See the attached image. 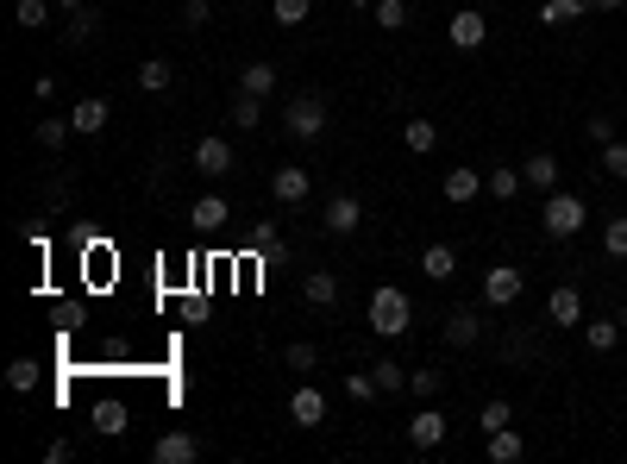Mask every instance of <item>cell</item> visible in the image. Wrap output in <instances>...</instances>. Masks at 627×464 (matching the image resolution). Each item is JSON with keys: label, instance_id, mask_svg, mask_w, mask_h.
Returning a JSON list of instances; mask_svg holds the SVG:
<instances>
[{"label": "cell", "instance_id": "17", "mask_svg": "<svg viewBox=\"0 0 627 464\" xmlns=\"http://www.w3.org/2000/svg\"><path fill=\"white\" fill-rule=\"evenodd\" d=\"M477 189H483V170H446V182H439V195H446L452 207L477 201Z\"/></svg>", "mask_w": 627, "mask_h": 464}, {"label": "cell", "instance_id": "48", "mask_svg": "<svg viewBox=\"0 0 627 464\" xmlns=\"http://www.w3.org/2000/svg\"><path fill=\"white\" fill-rule=\"evenodd\" d=\"M621 333H627V308H621Z\"/></svg>", "mask_w": 627, "mask_h": 464}, {"label": "cell", "instance_id": "30", "mask_svg": "<svg viewBox=\"0 0 627 464\" xmlns=\"http://www.w3.org/2000/svg\"><path fill=\"white\" fill-rule=\"evenodd\" d=\"M176 76H170V63L164 57H151V63H138V88H145V95H164Z\"/></svg>", "mask_w": 627, "mask_h": 464}, {"label": "cell", "instance_id": "13", "mask_svg": "<svg viewBox=\"0 0 627 464\" xmlns=\"http://www.w3.org/2000/svg\"><path fill=\"white\" fill-rule=\"evenodd\" d=\"M289 421L295 427H320V421H327V396H320L314 383H301L295 396H289Z\"/></svg>", "mask_w": 627, "mask_h": 464}, {"label": "cell", "instance_id": "5", "mask_svg": "<svg viewBox=\"0 0 627 464\" xmlns=\"http://www.w3.org/2000/svg\"><path fill=\"white\" fill-rule=\"evenodd\" d=\"M446 38L458 44V51H483V44H490V13H483V7L452 13V19H446Z\"/></svg>", "mask_w": 627, "mask_h": 464}, {"label": "cell", "instance_id": "19", "mask_svg": "<svg viewBox=\"0 0 627 464\" xmlns=\"http://www.w3.org/2000/svg\"><path fill=\"white\" fill-rule=\"evenodd\" d=\"M301 301H308V308H333V301H339V276H333V270H308Z\"/></svg>", "mask_w": 627, "mask_h": 464}, {"label": "cell", "instance_id": "12", "mask_svg": "<svg viewBox=\"0 0 627 464\" xmlns=\"http://www.w3.org/2000/svg\"><path fill=\"white\" fill-rule=\"evenodd\" d=\"M107 120H113V107H107L101 95H82L76 107H69V126H76L82 138H95V132H107Z\"/></svg>", "mask_w": 627, "mask_h": 464}, {"label": "cell", "instance_id": "26", "mask_svg": "<svg viewBox=\"0 0 627 464\" xmlns=\"http://www.w3.org/2000/svg\"><path fill=\"white\" fill-rule=\"evenodd\" d=\"M584 339H590V352H615V339H621V320H584Z\"/></svg>", "mask_w": 627, "mask_h": 464}, {"label": "cell", "instance_id": "10", "mask_svg": "<svg viewBox=\"0 0 627 464\" xmlns=\"http://www.w3.org/2000/svg\"><path fill=\"white\" fill-rule=\"evenodd\" d=\"M446 433H452V421H446L439 408H421V414L408 421V439H414L421 452H439V446H446Z\"/></svg>", "mask_w": 627, "mask_h": 464}, {"label": "cell", "instance_id": "28", "mask_svg": "<svg viewBox=\"0 0 627 464\" xmlns=\"http://www.w3.org/2000/svg\"><path fill=\"white\" fill-rule=\"evenodd\" d=\"M7 389H13V396H32V389H38V358H13L7 364Z\"/></svg>", "mask_w": 627, "mask_h": 464}, {"label": "cell", "instance_id": "16", "mask_svg": "<svg viewBox=\"0 0 627 464\" xmlns=\"http://www.w3.org/2000/svg\"><path fill=\"white\" fill-rule=\"evenodd\" d=\"M421 276H427V283H452V276H458V251L452 245H427L421 251Z\"/></svg>", "mask_w": 627, "mask_h": 464}, {"label": "cell", "instance_id": "1", "mask_svg": "<svg viewBox=\"0 0 627 464\" xmlns=\"http://www.w3.org/2000/svg\"><path fill=\"white\" fill-rule=\"evenodd\" d=\"M408 327H414V301H408V289L383 283L377 295H370V333H377V339H402Z\"/></svg>", "mask_w": 627, "mask_h": 464}, {"label": "cell", "instance_id": "4", "mask_svg": "<svg viewBox=\"0 0 627 464\" xmlns=\"http://www.w3.org/2000/svg\"><path fill=\"white\" fill-rule=\"evenodd\" d=\"M283 126H289V138H320V132H327V101H320V95H289Z\"/></svg>", "mask_w": 627, "mask_h": 464}, {"label": "cell", "instance_id": "42", "mask_svg": "<svg viewBox=\"0 0 627 464\" xmlns=\"http://www.w3.org/2000/svg\"><path fill=\"white\" fill-rule=\"evenodd\" d=\"M207 19H214V0H182V26L189 32H201Z\"/></svg>", "mask_w": 627, "mask_h": 464}, {"label": "cell", "instance_id": "45", "mask_svg": "<svg viewBox=\"0 0 627 464\" xmlns=\"http://www.w3.org/2000/svg\"><path fill=\"white\" fill-rule=\"evenodd\" d=\"M44 458H51V464H69V458H76V446H69V439H51V446H44Z\"/></svg>", "mask_w": 627, "mask_h": 464}, {"label": "cell", "instance_id": "8", "mask_svg": "<svg viewBox=\"0 0 627 464\" xmlns=\"http://www.w3.org/2000/svg\"><path fill=\"white\" fill-rule=\"evenodd\" d=\"M270 195H276V201H283V207H301V201H308V195H314V176H308V170H301V164H283V170H276V176H270Z\"/></svg>", "mask_w": 627, "mask_h": 464}, {"label": "cell", "instance_id": "37", "mask_svg": "<svg viewBox=\"0 0 627 464\" xmlns=\"http://www.w3.org/2000/svg\"><path fill=\"white\" fill-rule=\"evenodd\" d=\"M345 396H352V402H377V396H383V383L370 377V370H352V377H345Z\"/></svg>", "mask_w": 627, "mask_h": 464}, {"label": "cell", "instance_id": "43", "mask_svg": "<svg viewBox=\"0 0 627 464\" xmlns=\"http://www.w3.org/2000/svg\"><path fill=\"white\" fill-rule=\"evenodd\" d=\"M408 389L414 396H439V370H408Z\"/></svg>", "mask_w": 627, "mask_h": 464}, {"label": "cell", "instance_id": "3", "mask_svg": "<svg viewBox=\"0 0 627 464\" xmlns=\"http://www.w3.org/2000/svg\"><path fill=\"white\" fill-rule=\"evenodd\" d=\"M521 295H527V276L515 264H490L483 270V308H515Z\"/></svg>", "mask_w": 627, "mask_h": 464}, {"label": "cell", "instance_id": "36", "mask_svg": "<svg viewBox=\"0 0 627 464\" xmlns=\"http://www.w3.org/2000/svg\"><path fill=\"white\" fill-rule=\"evenodd\" d=\"M32 132H38V145H44V151H63V138L76 132V126H69V120H44V113H38V126H32Z\"/></svg>", "mask_w": 627, "mask_h": 464}, {"label": "cell", "instance_id": "22", "mask_svg": "<svg viewBox=\"0 0 627 464\" xmlns=\"http://www.w3.org/2000/svg\"><path fill=\"white\" fill-rule=\"evenodd\" d=\"M88 421H95V433H101V439H120L132 414H126V402H95V408H88Z\"/></svg>", "mask_w": 627, "mask_h": 464}, {"label": "cell", "instance_id": "40", "mask_svg": "<svg viewBox=\"0 0 627 464\" xmlns=\"http://www.w3.org/2000/svg\"><path fill=\"white\" fill-rule=\"evenodd\" d=\"M602 251H609V258H627V214H615L609 226H602Z\"/></svg>", "mask_w": 627, "mask_h": 464}, {"label": "cell", "instance_id": "29", "mask_svg": "<svg viewBox=\"0 0 627 464\" xmlns=\"http://www.w3.org/2000/svg\"><path fill=\"white\" fill-rule=\"evenodd\" d=\"M596 164H602V176H609V182H627V138H609Z\"/></svg>", "mask_w": 627, "mask_h": 464}, {"label": "cell", "instance_id": "27", "mask_svg": "<svg viewBox=\"0 0 627 464\" xmlns=\"http://www.w3.org/2000/svg\"><path fill=\"white\" fill-rule=\"evenodd\" d=\"M308 13H314V0H270V19H276V26H308Z\"/></svg>", "mask_w": 627, "mask_h": 464}, {"label": "cell", "instance_id": "33", "mask_svg": "<svg viewBox=\"0 0 627 464\" xmlns=\"http://www.w3.org/2000/svg\"><path fill=\"white\" fill-rule=\"evenodd\" d=\"M51 7H57V0H19L13 19H19L26 32H38V26H51Z\"/></svg>", "mask_w": 627, "mask_h": 464}, {"label": "cell", "instance_id": "38", "mask_svg": "<svg viewBox=\"0 0 627 464\" xmlns=\"http://www.w3.org/2000/svg\"><path fill=\"white\" fill-rule=\"evenodd\" d=\"M251 251H258V258H276V251H283V232H276L270 220H258L251 226Z\"/></svg>", "mask_w": 627, "mask_h": 464}, {"label": "cell", "instance_id": "2", "mask_svg": "<svg viewBox=\"0 0 627 464\" xmlns=\"http://www.w3.org/2000/svg\"><path fill=\"white\" fill-rule=\"evenodd\" d=\"M584 220H590V201H584V195L552 189V195L540 201V232H546V239H577V232H584Z\"/></svg>", "mask_w": 627, "mask_h": 464}, {"label": "cell", "instance_id": "7", "mask_svg": "<svg viewBox=\"0 0 627 464\" xmlns=\"http://www.w3.org/2000/svg\"><path fill=\"white\" fill-rule=\"evenodd\" d=\"M189 170H201V176H232V145H226V138H201V145L189 151Z\"/></svg>", "mask_w": 627, "mask_h": 464}, {"label": "cell", "instance_id": "34", "mask_svg": "<svg viewBox=\"0 0 627 464\" xmlns=\"http://www.w3.org/2000/svg\"><path fill=\"white\" fill-rule=\"evenodd\" d=\"M370 19H377L383 32H402V26H408V0H377V7H370Z\"/></svg>", "mask_w": 627, "mask_h": 464}, {"label": "cell", "instance_id": "47", "mask_svg": "<svg viewBox=\"0 0 627 464\" xmlns=\"http://www.w3.org/2000/svg\"><path fill=\"white\" fill-rule=\"evenodd\" d=\"M57 7H69V13H76V7H88V0H57Z\"/></svg>", "mask_w": 627, "mask_h": 464}, {"label": "cell", "instance_id": "25", "mask_svg": "<svg viewBox=\"0 0 627 464\" xmlns=\"http://www.w3.org/2000/svg\"><path fill=\"white\" fill-rule=\"evenodd\" d=\"M402 145H408V151H421V157L439 151V120H408V126H402Z\"/></svg>", "mask_w": 627, "mask_h": 464}, {"label": "cell", "instance_id": "32", "mask_svg": "<svg viewBox=\"0 0 627 464\" xmlns=\"http://www.w3.org/2000/svg\"><path fill=\"white\" fill-rule=\"evenodd\" d=\"M232 120H239V132L264 126V101H258V95H239V88H232Z\"/></svg>", "mask_w": 627, "mask_h": 464}, {"label": "cell", "instance_id": "44", "mask_svg": "<svg viewBox=\"0 0 627 464\" xmlns=\"http://www.w3.org/2000/svg\"><path fill=\"white\" fill-rule=\"evenodd\" d=\"M584 138H590V145H609V138H615V120H590Z\"/></svg>", "mask_w": 627, "mask_h": 464}, {"label": "cell", "instance_id": "35", "mask_svg": "<svg viewBox=\"0 0 627 464\" xmlns=\"http://www.w3.org/2000/svg\"><path fill=\"white\" fill-rule=\"evenodd\" d=\"M370 377L383 383V396H396V389H408V370H402L396 358H377V364H370Z\"/></svg>", "mask_w": 627, "mask_h": 464}, {"label": "cell", "instance_id": "41", "mask_svg": "<svg viewBox=\"0 0 627 464\" xmlns=\"http://www.w3.org/2000/svg\"><path fill=\"white\" fill-rule=\"evenodd\" d=\"M283 364H289V370H314V364H320V352H314L308 339H289V345H283Z\"/></svg>", "mask_w": 627, "mask_h": 464}, {"label": "cell", "instance_id": "39", "mask_svg": "<svg viewBox=\"0 0 627 464\" xmlns=\"http://www.w3.org/2000/svg\"><path fill=\"white\" fill-rule=\"evenodd\" d=\"M508 421H515V408H508L502 396H490V402H483V414H477V427H483V433H496V427H508Z\"/></svg>", "mask_w": 627, "mask_h": 464}, {"label": "cell", "instance_id": "46", "mask_svg": "<svg viewBox=\"0 0 627 464\" xmlns=\"http://www.w3.org/2000/svg\"><path fill=\"white\" fill-rule=\"evenodd\" d=\"M590 7H596V13H621V7H627V0H590Z\"/></svg>", "mask_w": 627, "mask_h": 464}, {"label": "cell", "instance_id": "23", "mask_svg": "<svg viewBox=\"0 0 627 464\" xmlns=\"http://www.w3.org/2000/svg\"><path fill=\"white\" fill-rule=\"evenodd\" d=\"M239 95H276V63H245L239 69Z\"/></svg>", "mask_w": 627, "mask_h": 464}, {"label": "cell", "instance_id": "20", "mask_svg": "<svg viewBox=\"0 0 627 464\" xmlns=\"http://www.w3.org/2000/svg\"><path fill=\"white\" fill-rule=\"evenodd\" d=\"M446 339H452V345H477V339H483V314H477V308H452V314H446Z\"/></svg>", "mask_w": 627, "mask_h": 464}, {"label": "cell", "instance_id": "50", "mask_svg": "<svg viewBox=\"0 0 627 464\" xmlns=\"http://www.w3.org/2000/svg\"><path fill=\"white\" fill-rule=\"evenodd\" d=\"M490 7H496V0H490Z\"/></svg>", "mask_w": 627, "mask_h": 464}, {"label": "cell", "instance_id": "9", "mask_svg": "<svg viewBox=\"0 0 627 464\" xmlns=\"http://www.w3.org/2000/svg\"><path fill=\"white\" fill-rule=\"evenodd\" d=\"M320 220H327V232H333V239H352V232L364 226V201H358V195H333Z\"/></svg>", "mask_w": 627, "mask_h": 464}, {"label": "cell", "instance_id": "6", "mask_svg": "<svg viewBox=\"0 0 627 464\" xmlns=\"http://www.w3.org/2000/svg\"><path fill=\"white\" fill-rule=\"evenodd\" d=\"M546 327H584V295H577L571 283H559V289H552L546 295Z\"/></svg>", "mask_w": 627, "mask_h": 464}, {"label": "cell", "instance_id": "24", "mask_svg": "<svg viewBox=\"0 0 627 464\" xmlns=\"http://www.w3.org/2000/svg\"><path fill=\"white\" fill-rule=\"evenodd\" d=\"M101 32V19H95V7H76V13H69V32H63V44H69V51H82V44L88 38H95Z\"/></svg>", "mask_w": 627, "mask_h": 464}, {"label": "cell", "instance_id": "21", "mask_svg": "<svg viewBox=\"0 0 627 464\" xmlns=\"http://www.w3.org/2000/svg\"><path fill=\"white\" fill-rule=\"evenodd\" d=\"M590 19V0H540V26H577Z\"/></svg>", "mask_w": 627, "mask_h": 464}, {"label": "cell", "instance_id": "31", "mask_svg": "<svg viewBox=\"0 0 627 464\" xmlns=\"http://www.w3.org/2000/svg\"><path fill=\"white\" fill-rule=\"evenodd\" d=\"M483 182H490V195H496V201H515V195L527 189V176H521V170H502V164L483 176Z\"/></svg>", "mask_w": 627, "mask_h": 464}, {"label": "cell", "instance_id": "14", "mask_svg": "<svg viewBox=\"0 0 627 464\" xmlns=\"http://www.w3.org/2000/svg\"><path fill=\"white\" fill-rule=\"evenodd\" d=\"M483 446H490V464H521L527 439L515 433V421H508V427H496V433H483Z\"/></svg>", "mask_w": 627, "mask_h": 464}, {"label": "cell", "instance_id": "49", "mask_svg": "<svg viewBox=\"0 0 627 464\" xmlns=\"http://www.w3.org/2000/svg\"><path fill=\"white\" fill-rule=\"evenodd\" d=\"M358 7H377V0H358Z\"/></svg>", "mask_w": 627, "mask_h": 464}, {"label": "cell", "instance_id": "18", "mask_svg": "<svg viewBox=\"0 0 627 464\" xmlns=\"http://www.w3.org/2000/svg\"><path fill=\"white\" fill-rule=\"evenodd\" d=\"M226 220H232V207H226L220 195H201V201L189 207V226H195V232H220Z\"/></svg>", "mask_w": 627, "mask_h": 464}, {"label": "cell", "instance_id": "11", "mask_svg": "<svg viewBox=\"0 0 627 464\" xmlns=\"http://www.w3.org/2000/svg\"><path fill=\"white\" fill-rule=\"evenodd\" d=\"M151 458H157V464H195V458H201V439L182 433V427H170V433L151 446Z\"/></svg>", "mask_w": 627, "mask_h": 464}, {"label": "cell", "instance_id": "15", "mask_svg": "<svg viewBox=\"0 0 627 464\" xmlns=\"http://www.w3.org/2000/svg\"><path fill=\"white\" fill-rule=\"evenodd\" d=\"M521 176H527V189L552 195V189H559V157H552V151H533L527 164H521Z\"/></svg>", "mask_w": 627, "mask_h": 464}]
</instances>
